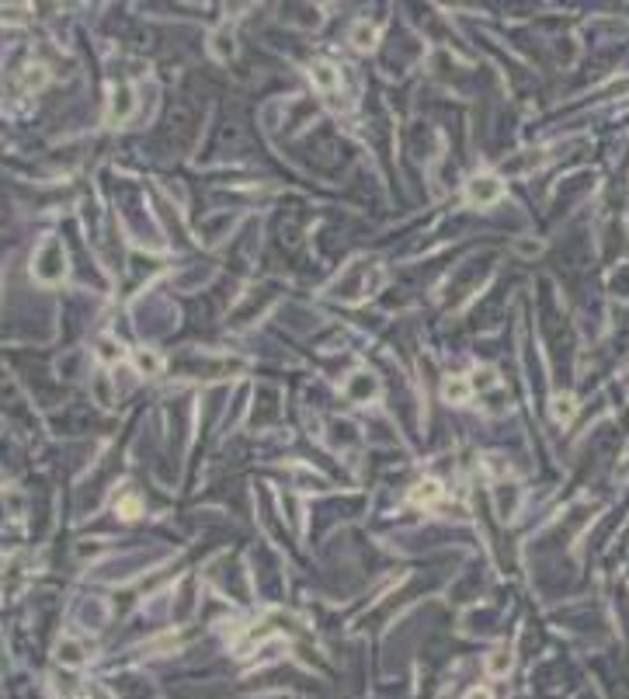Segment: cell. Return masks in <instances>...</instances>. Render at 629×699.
I'll use <instances>...</instances> for the list:
<instances>
[{
	"instance_id": "obj_1",
	"label": "cell",
	"mask_w": 629,
	"mask_h": 699,
	"mask_svg": "<svg viewBox=\"0 0 629 699\" xmlns=\"http://www.w3.org/2000/svg\"><path fill=\"white\" fill-rule=\"evenodd\" d=\"M63 272H66V257H63L59 244L49 240V244L39 250V257H35V275H39L42 282H56V279H63Z\"/></svg>"
},
{
	"instance_id": "obj_2",
	"label": "cell",
	"mask_w": 629,
	"mask_h": 699,
	"mask_svg": "<svg viewBox=\"0 0 629 699\" xmlns=\"http://www.w3.org/2000/svg\"><path fill=\"white\" fill-rule=\"evenodd\" d=\"M466 195L477 206H490V202H497L504 195V185H501L497 174H473V178L466 181Z\"/></svg>"
},
{
	"instance_id": "obj_3",
	"label": "cell",
	"mask_w": 629,
	"mask_h": 699,
	"mask_svg": "<svg viewBox=\"0 0 629 699\" xmlns=\"http://www.w3.org/2000/svg\"><path fill=\"white\" fill-rule=\"evenodd\" d=\"M310 77H313V87H320V91H334V87L341 83L337 66H334V63H323V59H317V63L310 66Z\"/></svg>"
},
{
	"instance_id": "obj_4",
	"label": "cell",
	"mask_w": 629,
	"mask_h": 699,
	"mask_svg": "<svg viewBox=\"0 0 629 699\" xmlns=\"http://www.w3.org/2000/svg\"><path fill=\"white\" fill-rule=\"evenodd\" d=\"M438 498H441V484H438V480H421V484H414V487H410V501H414V504H421V508L435 504Z\"/></svg>"
},
{
	"instance_id": "obj_5",
	"label": "cell",
	"mask_w": 629,
	"mask_h": 699,
	"mask_svg": "<svg viewBox=\"0 0 629 699\" xmlns=\"http://www.w3.org/2000/svg\"><path fill=\"white\" fill-rule=\"evenodd\" d=\"M372 390H376V376H372V373H355L351 383H348V393H351L355 400H369Z\"/></svg>"
},
{
	"instance_id": "obj_6",
	"label": "cell",
	"mask_w": 629,
	"mask_h": 699,
	"mask_svg": "<svg viewBox=\"0 0 629 699\" xmlns=\"http://www.w3.org/2000/svg\"><path fill=\"white\" fill-rule=\"evenodd\" d=\"M473 393V383L470 380H445V400L448 404H466Z\"/></svg>"
},
{
	"instance_id": "obj_7",
	"label": "cell",
	"mask_w": 629,
	"mask_h": 699,
	"mask_svg": "<svg viewBox=\"0 0 629 699\" xmlns=\"http://www.w3.org/2000/svg\"><path fill=\"white\" fill-rule=\"evenodd\" d=\"M376 42H379V32H376V25H358L355 32H351V46L355 49H376Z\"/></svg>"
},
{
	"instance_id": "obj_8",
	"label": "cell",
	"mask_w": 629,
	"mask_h": 699,
	"mask_svg": "<svg viewBox=\"0 0 629 699\" xmlns=\"http://www.w3.org/2000/svg\"><path fill=\"white\" fill-rule=\"evenodd\" d=\"M136 369H139L143 376H153V373L160 369V359H157L153 352H136Z\"/></svg>"
},
{
	"instance_id": "obj_9",
	"label": "cell",
	"mask_w": 629,
	"mask_h": 699,
	"mask_svg": "<svg viewBox=\"0 0 629 699\" xmlns=\"http://www.w3.org/2000/svg\"><path fill=\"white\" fill-rule=\"evenodd\" d=\"M119 515H122V518H136V515H139V501H136V498H122V501H119Z\"/></svg>"
},
{
	"instance_id": "obj_10",
	"label": "cell",
	"mask_w": 629,
	"mask_h": 699,
	"mask_svg": "<svg viewBox=\"0 0 629 699\" xmlns=\"http://www.w3.org/2000/svg\"><path fill=\"white\" fill-rule=\"evenodd\" d=\"M570 411H574V404L567 400V397H560V400H553V414L557 417H570Z\"/></svg>"
},
{
	"instance_id": "obj_11",
	"label": "cell",
	"mask_w": 629,
	"mask_h": 699,
	"mask_svg": "<svg viewBox=\"0 0 629 699\" xmlns=\"http://www.w3.org/2000/svg\"><path fill=\"white\" fill-rule=\"evenodd\" d=\"M508 661H511V654H504V658H501V654H494V658H490V671H494V675H501V671L508 668Z\"/></svg>"
},
{
	"instance_id": "obj_12",
	"label": "cell",
	"mask_w": 629,
	"mask_h": 699,
	"mask_svg": "<svg viewBox=\"0 0 629 699\" xmlns=\"http://www.w3.org/2000/svg\"><path fill=\"white\" fill-rule=\"evenodd\" d=\"M470 383H473V390H477V386H487V383H494V373H487V369H483V373L470 376Z\"/></svg>"
},
{
	"instance_id": "obj_13",
	"label": "cell",
	"mask_w": 629,
	"mask_h": 699,
	"mask_svg": "<svg viewBox=\"0 0 629 699\" xmlns=\"http://www.w3.org/2000/svg\"><path fill=\"white\" fill-rule=\"evenodd\" d=\"M466 699H490V689H483V685H480V689H473Z\"/></svg>"
}]
</instances>
